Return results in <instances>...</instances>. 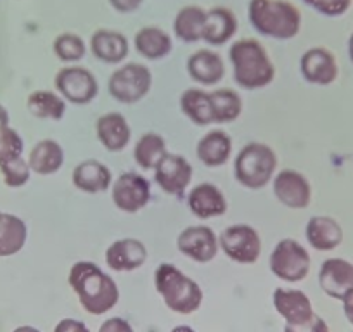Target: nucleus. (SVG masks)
I'll return each mask as SVG.
<instances>
[{
  "instance_id": "4",
  "label": "nucleus",
  "mask_w": 353,
  "mask_h": 332,
  "mask_svg": "<svg viewBox=\"0 0 353 332\" xmlns=\"http://www.w3.org/2000/svg\"><path fill=\"white\" fill-rule=\"evenodd\" d=\"M230 59L234 63V76L243 89H261L274 80V66L263 49L254 42H239L234 45Z\"/></svg>"
},
{
  "instance_id": "1",
  "label": "nucleus",
  "mask_w": 353,
  "mask_h": 332,
  "mask_svg": "<svg viewBox=\"0 0 353 332\" xmlns=\"http://www.w3.org/2000/svg\"><path fill=\"white\" fill-rule=\"evenodd\" d=\"M71 289L90 315H104L120 301V289L113 277L92 262H77L70 270Z\"/></svg>"
},
{
  "instance_id": "29",
  "label": "nucleus",
  "mask_w": 353,
  "mask_h": 332,
  "mask_svg": "<svg viewBox=\"0 0 353 332\" xmlns=\"http://www.w3.org/2000/svg\"><path fill=\"white\" fill-rule=\"evenodd\" d=\"M215 123H229L239 118L243 111V99L236 90L220 89L210 94Z\"/></svg>"
},
{
  "instance_id": "40",
  "label": "nucleus",
  "mask_w": 353,
  "mask_h": 332,
  "mask_svg": "<svg viewBox=\"0 0 353 332\" xmlns=\"http://www.w3.org/2000/svg\"><path fill=\"white\" fill-rule=\"evenodd\" d=\"M343 311H345L346 320L353 325V293L343 300Z\"/></svg>"
},
{
  "instance_id": "17",
  "label": "nucleus",
  "mask_w": 353,
  "mask_h": 332,
  "mask_svg": "<svg viewBox=\"0 0 353 332\" xmlns=\"http://www.w3.org/2000/svg\"><path fill=\"white\" fill-rule=\"evenodd\" d=\"M188 206L199 220L222 216L227 211V199L216 185L203 182L191 189L188 196Z\"/></svg>"
},
{
  "instance_id": "28",
  "label": "nucleus",
  "mask_w": 353,
  "mask_h": 332,
  "mask_svg": "<svg viewBox=\"0 0 353 332\" xmlns=\"http://www.w3.org/2000/svg\"><path fill=\"white\" fill-rule=\"evenodd\" d=\"M166 154V142L161 135L149 132L137 141L134 147V159L142 170H154L156 165Z\"/></svg>"
},
{
  "instance_id": "18",
  "label": "nucleus",
  "mask_w": 353,
  "mask_h": 332,
  "mask_svg": "<svg viewBox=\"0 0 353 332\" xmlns=\"http://www.w3.org/2000/svg\"><path fill=\"white\" fill-rule=\"evenodd\" d=\"M111 182V170L97 159H85L73 170V185L85 194H99L108 191Z\"/></svg>"
},
{
  "instance_id": "38",
  "label": "nucleus",
  "mask_w": 353,
  "mask_h": 332,
  "mask_svg": "<svg viewBox=\"0 0 353 332\" xmlns=\"http://www.w3.org/2000/svg\"><path fill=\"white\" fill-rule=\"evenodd\" d=\"M97 332H134V327L128 320L121 317H111L101 324Z\"/></svg>"
},
{
  "instance_id": "15",
  "label": "nucleus",
  "mask_w": 353,
  "mask_h": 332,
  "mask_svg": "<svg viewBox=\"0 0 353 332\" xmlns=\"http://www.w3.org/2000/svg\"><path fill=\"white\" fill-rule=\"evenodd\" d=\"M272 301L277 313L286 320V325H301L315 315L310 298L300 289L277 287Z\"/></svg>"
},
{
  "instance_id": "9",
  "label": "nucleus",
  "mask_w": 353,
  "mask_h": 332,
  "mask_svg": "<svg viewBox=\"0 0 353 332\" xmlns=\"http://www.w3.org/2000/svg\"><path fill=\"white\" fill-rule=\"evenodd\" d=\"M254 25L258 30L270 35L290 37L296 32L298 16L291 8L284 4H269L265 0H258L251 8Z\"/></svg>"
},
{
  "instance_id": "32",
  "label": "nucleus",
  "mask_w": 353,
  "mask_h": 332,
  "mask_svg": "<svg viewBox=\"0 0 353 332\" xmlns=\"http://www.w3.org/2000/svg\"><path fill=\"white\" fill-rule=\"evenodd\" d=\"M0 172H2V177H4L8 187H23V185L28 184L32 168H30L28 161H25V158L19 156V158L11 159V161L2 163Z\"/></svg>"
},
{
  "instance_id": "37",
  "label": "nucleus",
  "mask_w": 353,
  "mask_h": 332,
  "mask_svg": "<svg viewBox=\"0 0 353 332\" xmlns=\"http://www.w3.org/2000/svg\"><path fill=\"white\" fill-rule=\"evenodd\" d=\"M284 332H331V329L324 318L314 315L310 320L301 325H284Z\"/></svg>"
},
{
  "instance_id": "44",
  "label": "nucleus",
  "mask_w": 353,
  "mask_h": 332,
  "mask_svg": "<svg viewBox=\"0 0 353 332\" xmlns=\"http://www.w3.org/2000/svg\"><path fill=\"white\" fill-rule=\"evenodd\" d=\"M350 57H352V63H353V35H352V40H350Z\"/></svg>"
},
{
  "instance_id": "34",
  "label": "nucleus",
  "mask_w": 353,
  "mask_h": 332,
  "mask_svg": "<svg viewBox=\"0 0 353 332\" xmlns=\"http://www.w3.org/2000/svg\"><path fill=\"white\" fill-rule=\"evenodd\" d=\"M23 151H25V142H23L21 135L14 128L9 127L0 135V165L23 156Z\"/></svg>"
},
{
  "instance_id": "22",
  "label": "nucleus",
  "mask_w": 353,
  "mask_h": 332,
  "mask_svg": "<svg viewBox=\"0 0 353 332\" xmlns=\"http://www.w3.org/2000/svg\"><path fill=\"white\" fill-rule=\"evenodd\" d=\"M198 152L199 161L208 168H219L223 166L230 159L232 154V138L227 132L223 130H212L201 137L198 142Z\"/></svg>"
},
{
  "instance_id": "31",
  "label": "nucleus",
  "mask_w": 353,
  "mask_h": 332,
  "mask_svg": "<svg viewBox=\"0 0 353 332\" xmlns=\"http://www.w3.org/2000/svg\"><path fill=\"white\" fill-rule=\"evenodd\" d=\"M137 49L148 59H158L170 50V40L158 30H144L137 37Z\"/></svg>"
},
{
  "instance_id": "24",
  "label": "nucleus",
  "mask_w": 353,
  "mask_h": 332,
  "mask_svg": "<svg viewBox=\"0 0 353 332\" xmlns=\"http://www.w3.org/2000/svg\"><path fill=\"white\" fill-rule=\"evenodd\" d=\"M28 239L26 223L19 216L4 213L0 223V256H14L25 247Z\"/></svg>"
},
{
  "instance_id": "21",
  "label": "nucleus",
  "mask_w": 353,
  "mask_h": 332,
  "mask_svg": "<svg viewBox=\"0 0 353 332\" xmlns=\"http://www.w3.org/2000/svg\"><path fill=\"white\" fill-rule=\"evenodd\" d=\"M301 73L305 80L314 85H329L338 76V66L331 52L324 49H314L301 59Z\"/></svg>"
},
{
  "instance_id": "12",
  "label": "nucleus",
  "mask_w": 353,
  "mask_h": 332,
  "mask_svg": "<svg viewBox=\"0 0 353 332\" xmlns=\"http://www.w3.org/2000/svg\"><path fill=\"white\" fill-rule=\"evenodd\" d=\"M192 166L184 156L166 152L154 168L156 184L170 196L184 194L192 180Z\"/></svg>"
},
{
  "instance_id": "10",
  "label": "nucleus",
  "mask_w": 353,
  "mask_h": 332,
  "mask_svg": "<svg viewBox=\"0 0 353 332\" xmlns=\"http://www.w3.org/2000/svg\"><path fill=\"white\" fill-rule=\"evenodd\" d=\"M56 89L68 103L80 106L92 103L99 92L96 76L83 68H68L59 71L56 76Z\"/></svg>"
},
{
  "instance_id": "45",
  "label": "nucleus",
  "mask_w": 353,
  "mask_h": 332,
  "mask_svg": "<svg viewBox=\"0 0 353 332\" xmlns=\"http://www.w3.org/2000/svg\"><path fill=\"white\" fill-rule=\"evenodd\" d=\"M2 218H4V213L0 211V223H2Z\"/></svg>"
},
{
  "instance_id": "5",
  "label": "nucleus",
  "mask_w": 353,
  "mask_h": 332,
  "mask_svg": "<svg viewBox=\"0 0 353 332\" xmlns=\"http://www.w3.org/2000/svg\"><path fill=\"white\" fill-rule=\"evenodd\" d=\"M270 272L284 282H301L310 272V255L294 239H283L276 244L269 258Z\"/></svg>"
},
{
  "instance_id": "7",
  "label": "nucleus",
  "mask_w": 353,
  "mask_h": 332,
  "mask_svg": "<svg viewBox=\"0 0 353 332\" xmlns=\"http://www.w3.org/2000/svg\"><path fill=\"white\" fill-rule=\"evenodd\" d=\"M152 76L148 68L141 64H128L114 71L110 78V94L121 104H135L144 99L151 90Z\"/></svg>"
},
{
  "instance_id": "43",
  "label": "nucleus",
  "mask_w": 353,
  "mask_h": 332,
  "mask_svg": "<svg viewBox=\"0 0 353 332\" xmlns=\"http://www.w3.org/2000/svg\"><path fill=\"white\" fill-rule=\"evenodd\" d=\"M172 332H196L191 325H176L172 329Z\"/></svg>"
},
{
  "instance_id": "30",
  "label": "nucleus",
  "mask_w": 353,
  "mask_h": 332,
  "mask_svg": "<svg viewBox=\"0 0 353 332\" xmlns=\"http://www.w3.org/2000/svg\"><path fill=\"white\" fill-rule=\"evenodd\" d=\"M92 50L106 63H118L127 56V40L118 33L99 32L92 37Z\"/></svg>"
},
{
  "instance_id": "42",
  "label": "nucleus",
  "mask_w": 353,
  "mask_h": 332,
  "mask_svg": "<svg viewBox=\"0 0 353 332\" xmlns=\"http://www.w3.org/2000/svg\"><path fill=\"white\" fill-rule=\"evenodd\" d=\"M12 332H42V331L37 327H33V325H21V327H16Z\"/></svg>"
},
{
  "instance_id": "35",
  "label": "nucleus",
  "mask_w": 353,
  "mask_h": 332,
  "mask_svg": "<svg viewBox=\"0 0 353 332\" xmlns=\"http://www.w3.org/2000/svg\"><path fill=\"white\" fill-rule=\"evenodd\" d=\"M56 52L63 61H78L83 57L85 49L80 39L73 35H63L57 39Z\"/></svg>"
},
{
  "instance_id": "11",
  "label": "nucleus",
  "mask_w": 353,
  "mask_h": 332,
  "mask_svg": "<svg viewBox=\"0 0 353 332\" xmlns=\"http://www.w3.org/2000/svg\"><path fill=\"white\" fill-rule=\"evenodd\" d=\"M176 247L182 255L194 262L210 263L219 255V237L210 227L191 225L181 232Z\"/></svg>"
},
{
  "instance_id": "13",
  "label": "nucleus",
  "mask_w": 353,
  "mask_h": 332,
  "mask_svg": "<svg viewBox=\"0 0 353 332\" xmlns=\"http://www.w3.org/2000/svg\"><path fill=\"white\" fill-rule=\"evenodd\" d=\"M319 286L332 300L343 301L353 293V263L345 258H329L319 270Z\"/></svg>"
},
{
  "instance_id": "41",
  "label": "nucleus",
  "mask_w": 353,
  "mask_h": 332,
  "mask_svg": "<svg viewBox=\"0 0 353 332\" xmlns=\"http://www.w3.org/2000/svg\"><path fill=\"white\" fill-rule=\"evenodd\" d=\"M9 128V113L2 104H0V135Z\"/></svg>"
},
{
  "instance_id": "2",
  "label": "nucleus",
  "mask_w": 353,
  "mask_h": 332,
  "mask_svg": "<svg viewBox=\"0 0 353 332\" xmlns=\"http://www.w3.org/2000/svg\"><path fill=\"white\" fill-rule=\"evenodd\" d=\"M154 286L166 307L175 313H194L205 300L201 286L172 263H161L156 269Z\"/></svg>"
},
{
  "instance_id": "27",
  "label": "nucleus",
  "mask_w": 353,
  "mask_h": 332,
  "mask_svg": "<svg viewBox=\"0 0 353 332\" xmlns=\"http://www.w3.org/2000/svg\"><path fill=\"white\" fill-rule=\"evenodd\" d=\"M26 107L33 116L40 118V120H63L64 113H66V103L63 101V97L49 92V90H37V92L30 94Z\"/></svg>"
},
{
  "instance_id": "8",
  "label": "nucleus",
  "mask_w": 353,
  "mask_h": 332,
  "mask_svg": "<svg viewBox=\"0 0 353 332\" xmlns=\"http://www.w3.org/2000/svg\"><path fill=\"white\" fill-rule=\"evenodd\" d=\"M113 203L120 211L137 213L151 201V184L135 172H125L113 184Z\"/></svg>"
},
{
  "instance_id": "33",
  "label": "nucleus",
  "mask_w": 353,
  "mask_h": 332,
  "mask_svg": "<svg viewBox=\"0 0 353 332\" xmlns=\"http://www.w3.org/2000/svg\"><path fill=\"white\" fill-rule=\"evenodd\" d=\"M230 33H234V19L230 18V14L223 11L213 12L212 23L206 26V39L212 43H222Z\"/></svg>"
},
{
  "instance_id": "14",
  "label": "nucleus",
  "mask_w": 353,
  "mask_h": 332,
  "mask_svg": "<svg viewBox=\"0 0 353 332\" xmlns=\"http://www.w3.org/2000/svg\"><path fill=\"white\" fill-rule=\"evenodd\" d=\"M274 194L291 209H303L312 201V185L303 174L283 170L274 178Z\"/></svg>"
},
{
  "instance_id": "23",
  "label": "nucleus",
  "mask_w": 353,
  "mask_h": 332,
  "mask_svg": "<svg viewBox=\"0 0 353 332\" xmlns=\"http://www.w3.org/2000/svg\"><path fill=\"white\" fill-rule=\"evenodd\" d=\"M28 165L32 172L39 175H52L64 165V151L59 142L52 138H43L33 145L28 156Z\"/></svg>"
},
{
  "instance_id": "26",
  "label": "nucleus",
  "mask_w": 353,
  "mask_h": 332,
  "mask_svg": "<svg viewBox=\"0 0 353 332\" xmlns=\"http://www.w3.org/2000/svg\"><path fill=\"white\" fill-rule=\"evenodd\" d=\"M188 71L198 83L215 85L223 76V64L220 57L213 52H198L189 59Z\"/></svg>"
},
{
  "instance_id": "19",
  "label": "nucleus",
  "mask_w": 353,
  "mask_h": 332,
  "mask_svg": "<svg viewBox=\"0 0 353 332\" xmlns=\"http://www.w3.org/2000/svg\"><path fill=\"white\" fill-rule=\"evenodd\" d=\"M96 134L101 144L110 152L123 151L132 137L130 125L120 113L103 114L96 123Z\"/></svg>"
},
{
  "instance_id": "6",
  "label": "nucleus",
  "mask_w": 353,
  "mask_h": 332,
  "mask_svg": "<svg viewBox=\"0 0 353 332\" xmlns=\"http://www.w3.org/2000/svg\"><path fill=\"white\" fill-rule=\"evenodd\" d=\"M220 249L232 262L241 265H253L261 255V239L256 229L246 223L230 225L220 234Z\"/></svg>"
},
{
  "instance_id": "25",
  "label": "nucleus",
  "mask_w": 353,
  "mask_h": 332,
  "mask_svg": "<svg viewBox=\"0 0 353 332\" xmlns=\"http://www.w3.org/2000/svg\"><path fill=\"white\" fill-rule=\"evenodd\" d=\"M181 110L198 127L213 123V107L210 94L199 89H189L181 97Z\"/></svg>"
},
{
  "instance_id": "20",
  "label": "nucleus",
  "mask_w": 353,
  "mask_h": 332,
  "mask_svg": "<svg viewBox=\"0 0 353 332\" xmlns=\"http://www.w3.org/2000/svg\"><path fill=\"white\" fill-rule=\"evenodd\" d=\"M308 244L317 251H332L343 242V229L334 218L325 215L312 216L305 229Z\"/></svg>"
},
{
  "instance_id": "3",
  "label": "nucleus",
  "mask_w": 353,
  "mask_h": 332,
  "mask_svg": "<svg viewBox=\"0 0 353 332\" xmlns=\"http://www.w3.org/2000/svg\"><path fill=\"white\" fill-rule=\"evenodd\" d=\"M277 168V156L272 147L261 142L244 145L234 161L236 180L246 189H261L269 184Z\"/></svg>"
},
{
  "instance_id": "36",
  "label": "nucleus",
  "mask_w": 353,
  "mask_h": 332,
  "mask_svg": "<svg viewBox=\"0 0 353 332\" xmlns=\"http://www.w3.org/2000/svg\"><path fill=\"white\" fill-rule=\"evenodd\" d=\"M198 28H199V11L196 9H189L184 11L175 23V30L179 32V35L185 40H194L198 37Z\"/></svg>"
},
{
  "instance_id": "39",
  "label": "nucleus",
  "mask_w": 353,
  "mask_h": 332,
  "mask_svg": "<svg viewBox=\"0 0 353 332\" xmlns=\"http://www.w3.org/2000/svg\"><path fill=\"white\" fill-rule=\"evenodd\" d=\"M54 332H90V329L77 318H63V320L57 322Z\"/></svg>"
},
{
  "instance_id": "16",
  "label": "nucleus",
  "mask_w": 353,
  "mask_h": 332,
  "mask_svg": "<svg viewBox=\"0 0 353 332\" xmlns=\"http://www.w3.org/2000/svg\"><path fill=\"white\" fill-rule=\"evenodd\" d=\"M104 258H106L108 267L114 272H134L148 262V249L144 242L139 239L125 237V239L114 240L108 247Z\"/></svg>"
}]
</instances>
